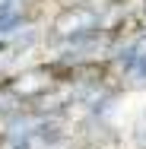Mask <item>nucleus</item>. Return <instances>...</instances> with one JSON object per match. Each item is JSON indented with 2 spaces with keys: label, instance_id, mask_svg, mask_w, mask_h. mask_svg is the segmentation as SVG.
<instances>
[{
  "label": "nucleus",
  "instance_id": "nucleus-1",
  "mask_svg": "<svg viewBox=\"0 0 146 149\" xmlns=\"http://www.w3.org/2000/svg\"><path fill=\"white\" fill-rule=\"evenodd\" d=\"M57 32L60 35H86V32H98V13L89 6H73L57 19Z\"/></svg>",
  "mask_w": 146,
  "mask_h": 149
}]
</instances>
